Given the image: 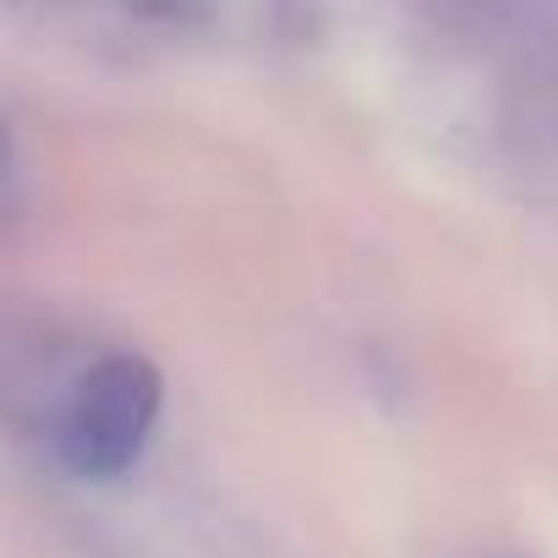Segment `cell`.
I'll return each mask as SVG.
<instances>
[{"label":"cell","instance_id":"cell-1","mask_svg":"<svg viewBox=\"0 0 558 558\" xmlns=\"http://www.w3.org/2000/svg\"><path fill=\"white\" fill-rule=\"evenodd\" d=\"M154 416L159 373L143 356H105L72 384L56 416V449L77 476H116L143 454Z\"/></svg>","mask_w":558,"mask_h":558}]
</instances>
